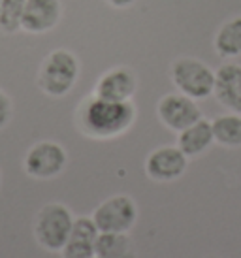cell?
Masks as SVG:
<instances>
[{
    "instance_id": "cell-1",
    "label": "cell",
    "mask_w": 241,
    "mask_h": 258,
    "mask_svg": "<svg viewBox=\"0 0 241 258\" xmlns=\"http://www.w3.org/2000/svg\"><path fill=\"white\" fill-rule=\"evenodd\" d=\"M138 109L130 102H109L87 96L76 109L78 130L92 140H113L123 136L136 122Z\"/></svg>"
},
{
    "instance_id": "cell-2",
    "label": "cell",
    "mask_w": 241,
    "mask_h": 258,
    "mask_svg": "<svg viewBox=\"0 0 241 258\" xmlns=\"http://www.w3.org/2000/svg\"><path fill=\"white\" fill-rule=\"evenodd\" d=\"M79 60L68 49H55L43 58L38 70V87L51 98H63L76 87Z\"/></svg>"
},
{
    "instance_id": "cell-3",
    "label": "cell",
    "mask_w": 241,
    "mask_h": 258,
    "mask_svg": "<svg viewBox=\"0 0 241 258\" xmlns=\"http://www.w3.org/2000/svg\"><path fill=\"white\" fill-rule=\"evenodd\" d=\"M72 211L61 202H49L45 204L34 219V239L36 243L47 252H61L68 237H70L72 226H74Z\"/></svg>"
},
{
    "instance_id": "cell-4",
    "label": "cell",
    "mask_w": 241,
    "mask_h": 258,
    "mask_svg": "<svg viewBox=\"0 0 241 258\" xmlns=\"http://www.w3.org/2000/svg\"><path fill=\"white\" fill-rule=\"evenodd\" d=\"M171 81L192 100H206L215 89V70L194 57H181L171 64Z\"/></svg>"
},
{
    "instance_id": "cell-5",
    "label": "cell",
    "mask_w": 241,
    "mask_h": 258,
    "mask_svg": "<svg viewBox=\"0 0 241 258\" xmlns=\"http://www.w3.org/2000/svg\"><path fill=\"white\" fill-rule=\"evenodd\" d=\"M68 164V153L58 142L43 140L38 142L23 157L25 173L38 181H49L58 177Z\"/></svg>"
},
{
    "instance_id": "cell-6",
    "label": "cell",
    "mask_w": 241,
    "mask_h": 258,
    "mask_svg": "<svg viewBox=\"0 0 241 258\" xmlns=\"http://www.w3.org/2000/svg\"><path fill=\"white\" fill-rule=\"evenodd\" d=\"M91 217L100 232L128 234L138 222V204L128 194H115L102 202Z\"/></svg>"
},
{
    "instance_id": "cell-7",
    "label": "cell",
    "mask_w": 241,
    "mask_h": 258,
    "mask_svg": "<svg viewBox=\"0 0 241 258\" xmlns=\"http://www.w3.org/2000/svg\"><path fill=\"white\" fill-rule=\"evenodd\" d=\"M156 115L166 128L179 134L181 130L191 126L192 122L202 119V109L198 108L196 100H192L189 96L181 93H170L164 94L158 100Z\"/></svg>"
},
{
    "instance_id": "cell-8",
    "label": "cell",
    "mask_w": 241,
    "mask_h": 258,
    "mask_svg": "<svg viewBox=\"0 0 241 258\" xmlns=\"http://www.w3.org/2000/svg\"><path fill=\"white\" fill-rule=\"evenodd\" d=\"M189 166V158L177 145L156 147L145 158V173L156 183H171L179 179Z\"/></svg>"
},
{
    "instance_id": "cell-9",
    "label": "cell",
    "mask_w": 241,
    "mask_h": 258,
    "mask_svg": "<svg viewBox=\"0 0 241 258\" xmlns=\"http://www.w3.org/2000/svg\"><path fill=\"white\" fill-rule=\"evenodd\" d=\"M138 91V78L128 66H115L102 74L94 85V96L109 102H130Z\"/></svg>"
},
{
    "instance_id": "cell-10",
    "label": "cell",
    "mask_w": 241,
    "mask_h": 258,
    "mask_svg": "<svg viewBox=\"0 0 241 258\" xmlns=\"http://www.w3.org/2000/svg\"><path fill=\"white\" fill-rule=\"evenodd\" d=\"M63 17L61 0H27L23 10L21 30L29 34H43L58 25Z\"/></svg>"
},
{
    "instance_id": "cell-11",
    "label": "cell",
    "mask_w": 241,
    "mask_h": 258,
    "mask_svg": "<svg viewBox=\"0 0 241 258\" xmlns=\"http://www.w3.org/2000/svg\"><path fill=\"white\" fill-rule=\"evenodd\" d=\"M213 96L228 111L241 113V64L226 62L215 70Z\"/></svg>"
},
{
    "instance_id": "cell-12",
    "label": "cell",
    "mask_w": 241,
    "mask_h": 258,
    "mask_svg": "<svg viewBox=\"0 0 241 258\" xmlns=\"http://www.w3.org/2000/svg\"><path fill=\"white\" fill-rule=\"evenodd\" d=\"M100 230L96 222L92 221V217H76L74 226H72L70 237L61 249L63 258H92L94 254V243L98 237Z\"/></svg>"
},
{
    "instance_id": "cell-13",
    "label": "cell",
    "mask_w": 241,
    "mask_h": 258,
    "mask_svg": "<svg viewBox=\"0 0 241 258\" xmlns=\"http://www.w3.org/2000/svg\"><path fill=\"white\" fill-rule=\"evenodd\" d=\"M213 144H215V136H213L211 121H207L204 117L177 134V147L187 155V158L202 157L206 151L211 149Z\"/></svg>"
},
{
    "instance_id": "cell-14",
    "label": "cell",
    "mask_w": 241,
    "mask_h": 258,
    "mask_svg": "<svg viewBox=\"0 0 241 258\" xmlns=\"http://www.w3.org/2000/svg\"><path fill=\"white\" fill-rule=\"evenodd\" d=\"M94 254L98 258H138L136 245L128 234L100 232L94 243Z\"/></svg>"
},
{
    "instance_id": "cell-15",
    "label": "cell",
    "mask_w": 241,
    "mask_h": 258,
    "mask_svg": "<svg viewBox=\"0 0 241 258\" xmlns=\"http://www.w3.org/2000/svg\"><path fill=\"white\" fill-rule=\"evenodd\" d=\"M213 47L219 57L235 58L241 55V15L228 19L220 25V29L215 34Z\"/></svg>"
},
{
    "instance_id": "cell-16",
    "label": "cell",
    "mask_w": 241,
    "mask_h": 258,
    "mask_svg": "<svg viewBox=\"0 0 241 258\" xmlns=\"http://www.w3.org/2000/svg\"><path fill=\"white\" fill-rule=\"evenodd\" d=\"M211 128L215 144L228 149L241 147V113L230 111V113L215 117L211 121Z\"/></svg>"
},
{
    "instance_id": "cell-17",
    "label": "cell",
    "mask_w": 241,
    "mask_h": 258,
    "mask_svg": "<svg viewBox=\"0 0 241 258\" xmlns=\"http://www.w3.org/2000/svg\"><path fill=\"white\" fill-rule=\"evenodd\" d=\"M25 2L27 0H0V30L4 34H15L21 30Z\"/></svg>"
},
{
    "instance_id": "cell-18",
    "label": "cell",
    "mask_w": 241,
    "mask_h": 258,
    "mask_svg": "<svg viewBox=\"0 0 241 258\" xmlns=\"http://www.w3.org/2000/svg\"><path fill=\"white\" fill-rule=\"evenodd\" d=\"M12 115H14V102L10 98V94L0 89V130L10 124Z\"/></svg>"
},
{
    "instance_id": "cell-19",
    "label": "cell",
    "mask_w": 241,
    "mask_h": 258,
    "mask_svg": "<svg viewBox=\"0 0 241 258\" xmlns=\"http://www.w3.org/2000/svg\"><path fill=\"white\" fill-rule=\"evenodd\" d=\"M109 6L113 8H119V10H123V8H130L132 4H134L136 0H106Z\"/></svg>"
},
{
    "instance_id": "cell-20",
    "label": "cell",
    "mask_w": 241,
    "mask_h": 258,
    "mask_svg": "<svg viewBox=\"0 0 241 258\" xmlns=\"http://www.w3.org/2000/svg\"><path fill=\"white\" fill-rule=\"evenodd\" d=\"M92 258H98V256H92Z\"/></svg>"
},
{
    "instance_id": "cell-21",
    "label": "cell",
    "mask_w": 241,
    "mask_h": 258,
    "mask_svg": "<svg viewBox=\"0 0 241 258\" xmlns=\"http://www.w3.org/2000/svg\"><path fill=\"white\" fill-rule=\"evenodd\" d=\"M0 177H2V175H0Z\"/></svg>"
}]
</instances>
